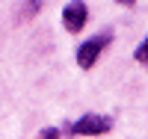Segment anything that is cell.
<instances>
[{
  "mask_svg": "<svg viewBox=\"0 0 148 139\" xmlns=\"http://www.w3.org/2000/svg\"><path fill=\"white\" fill-rule=\"evenodd\" d=\"M110 42H113V33H101V36H92L89 42H83L77 47V65L80 68H92L95 62H98V56L107 50Z\"/></svg>",
  "mask_w": 148,
  "mask_h": 139,
  "instance_id": "6da1fadb",
  "label": "cell"
},
{
  "mask_svg": "<svg viewBox=\"0 0 148 139\" xmlns=\"http://www.w3.org/2000/svg\"><path fill=\"white\" fill-rule=\"evenodd\" d=\"M110 127H113V121H110L107 116L86 112L83 118H77V121L71 124V133H74V136H101V133H107Z\"/></svg>",
  "mask_w": 148,
  "mask_h": 139,
  "instance_id": "7a4b0ae2",
  "label": "cell"
},
{
  "mask_svg": "<svg viewBox=\"0 0 148 139\" xmlns=\"http://www.w3.org/2000/svg\"><path fill=\"white\" fill-rule=\"evenodd\" d=\"M89 21V9H86L83 0H71V3L62 9V27L68 33H80Z\"/></svg>",
  "mask_w": 148,
  "mask_h": 139,
  "instance_id": "3957f363",
  "label": "cell"
},
{
  "mask_svg": "<svg viewBox=\"0 0 148 139\" xmlns=\"http://www.w3.org/2000/svg\"><path fill=\"white\" fill-rule=\"evenodd\" d=\"M136 62L139 65H148V36H145V42L136 47Z\"/></svg>",
  "mask_w": 148,
  "mask_h": 139,
  "instance_id": "277c9868",
  "label": "cell"
},
{
  "mask_svg": "<svg viewBox=\"0 0 148 139\" xmlns=\"http://www.w3.org/2000/svg\"><path fill=\"white\" fill-rule=\"evenodd\" d=\"M39 139H59V130H56V127H45V130L39 133Z\"/></svg>",
  "mask_w": 148,
  "mask_h": 139,
  "instance_id": "5b68a950",
  "label": "cell"
},
{
  "mask_svg": "<svg viewBox=\"0 0 148 139\" xmlns=\"http://www.w3.org/2000/svg\"><path fill=\"white\" fill-rule=\"evenodd\" d=\"M116 3H121V6H133L136 0H116Z\"/></svg>",
  "mask_w": 148,
  "mask_h": 139,
  "instance_id": "8992f818",
  "label": "cell"
}]
</instances>
